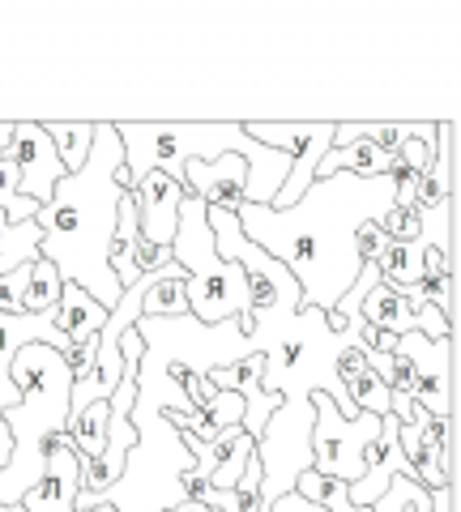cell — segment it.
Here are the masks:
<instances>
[{"label":"cell","mask_w":461,"mask_h":512,"mask_svg":"<svg viewBox=\"0 0 461 512\" xmlns=\"http://www.w3.org/2000/svg\"><path fill=\"white\" fill-rule=\"evenodd\" d=\"M393 210V175H329L312 180V188L299 197L291 210H269V205H240L244 239H252L265 256L286 265V274L299 282L304 308L333 312L342 295L359 278L355 235L363 222H380Z\"/></svg>","instance_id":"obj_1"},{"label":"cell","mask_w":461,"mask_h":512,"mask_svg":"<svg viewBox=\"0 0 461 512\" xmlns=\"http://www.w3.org/2000/svg\"><path fill=\"white\" fill-rule=\"evenodd\" d=\"M124 150L116 137V120H94V146L86 167L56 184L52 201L39 205L35 227L43 231L39 256L56 265L60 282H73L111 312L124 295L107 265L111 239H116V205L129 188L120 184Z\"/></svg>","instance_id":"obj_2"},{"label":"cell","mask_w":461,"mask_h":512,"mask_svg":"<svg viewBox=\"0 0 461 512\" xmlns=\"http://www.w3.org/2000/svg\"><path fill=\"white\" fill-rule=\"evenodd\" d=\"M120 150H124V180L129 192L146 180L150 171H163L180 180L184 163H218V158H244L248 163V205H274L278 188L291 171V158L261 146L244 133V124L222 120V124H146V120H124L116 124Z\"/></svg>","instance_id":"obj_3"},{"label":"cell","mask_w":461,"mask_h":512,"mask_svg":"<svg viewBox=\"0 0 461 512\" xmlns=\"http://www.w3.org/2000/svg\"><path fill=\"white\" fill-rule=\"evenodd\" d=\"M359 333V316L342 333H333L325 325V312L316 308H286L274 303L265 312H252V350L265 359L261 389L278 393L286 406H308L312 393H329L333 406L342 410V419H355V406L346 397L333 363Z\"/></svg>","instance_id":"obj_4"},{"label":"cell","mask_w":461,"mask_h":512,"mask_svg":"<svg viewBox=\"0 0 461 512\" xmlns=\"http://www.w3.org/2000/svg\"><path fill=\"white\" fill-rule=\"evenodd\" d=\"M9 380L18 389V406L5 410L13 457L0 470V508H18L22 495L39 487L43 444L69 427V393H73L65 355L52 346H22L9 367Z\"/></svg>","instance_id":"obj_5"},{"label":"cell","mask_w":461,"mask_h":512,"mask_svg":"<svg viewBox=\"0 0 461 512\" xmlns=\"http://www.w3.org/2000/svg\"><path fill=\"white\" fill-rule=\"evenodd\" d=\"M171 261L184 269V299L193 320L222 325V320H240L248 312V274L218 256L210 222H205V201L197 197H184L180 205V222L171 235Z\"/></svg>","instance_id":"obj_6"},{"label":"cell","mask_w":461,"mask_h":512,"mask_svg":"<svg viewBox=\"0 0 461 512\" xmlns=\"http://www.w3.org/2000/svg\"><path fill=\"white\" fill-rule=\"evenodd\" d=\"M312 470L333 483H359L372 466V444L380 440V414L359 410L342 419L329 393H312Z\"/></svg>","instance_id":"obj_7"},{"label":"cell","mask_w":461,"mask_h":512,"mask_svg":"<svg viewBox=\"0 0 461 512\" xmlns=\"http://www.w3.org/2000/svg\"><path fill=\"white\" fill-rule=\"evenodd\" d=\"M244 133L252 141H261V146L291 158V171H286L278 197L269 205V210H291V205L312 188L316 163H321L333 146V120H325V124H274L269 120V124H244Z\"/></svg>","instance_id":"obj_8"},{"label":"cell","mask_w":461,"mask_h":512,"mask_svg":"<svg viewBox=\"0 0 461 512\" xmlns=\"http://www.w3.org/2000/svg\"><path fill=\"white\" fill-rule=\"evenodd\" d=\"M457 338H423V333H402L393 346L397 359H406L410 367V397L419 402L427 419H453L457 414V359H453Z\"/></svg>","instance_id":"obj_9"},{"label":"cell","mask_w":461,"mask_h":512,"mask_svg":"<svg viewBox=\"0 0 461 512\" xmlns=\"http://www.w3.org/2000/svg\"><path fill=\"white\" fill-rule=\"evenodd\" d=\"M0 158H9V167L18 171L22 197H30L35 205L52 201L56 184L65 180V167H60V158H56L52 141H47V133H43L39 120H18V124H13L9 150L0 154Z\"/></svg>","instance_id":"obj_10"},{"label":"cell","mask_w":461,"mask_h":512,"mask_svg":"<svg viewBox=\"0 0 461 512\" xmlns=\"http://www.w3.org/2000/svg\"><path fill=\"white\" fill-rule=\"evenodd\" d=\"M359 320L363 325H372L380 333H393V338H402V333H423V338H457L449 329V320H444L432 303L423 299H410V295H397L393 286L376 282L368 299L359 303Z\"/></svg>","instance_id":"obj_11"},{"label":"cell","mask_w":461,"mask_h":512,"mask_svg":"<svg viewBox=\"0 0 461 512\" xmlns=\"http://www.w3.org/2000/svg\"><path fill=\"white\" fill-rule=\"evenodd\" d=\"M77 495H82V457L60 431L43 444V478L22 495V512H77Z\"/></svg>","instance_id":"obj_12"},{"label":"cell","mask_w":461,"mask_h":512,"mask_svg":"<svg viewBox=\"0 0 461 512\" xmlns=\"http://www.w3.org/2000/svg\"><path fill=\"white\" fill-rule=\"evenodd\" d=\"M261 376H265V359L261 355H248V359H240V363H231V367H214L210 380L218 393H240L244 397V436L257 444L261 440V431H265V423L274 419V410L282 406V397L278 393H265L261 389Z\"/></svg>","instance_id":"obj_13"},{"label":"cell","mask_w":461,"mask_h":512,"mask_svg":"<svg viewBox=\"0 0 461 512\" xmlns=\"http://www.w3.org/2000/svg\"><path fill=\"white\" fill-rule=\"evenodd\" d=\"M180 184L188 197L205 201V210H240L248 197V163L244 158H218V163H184Z\"/></svg>","instance_id":"obj_14"},{"label":"cell","mask_w":461,"mask_h":512,"mask_svg":"<svg viewBox=\"0 0 461 512\" xmlns=\"http://www.w3.org/2000/svg\"><path fill=\"white\" fill-rule=\"evenodd\" d=\"M184 197H188V192H184L180 180H171V175H163V171H150L146 180L133 188L141 239H150V244H171V235H176V222H180Z\"/></svg>","instance_id":"obj_15"},{"label":"cell","mask_w":461,"mask_h":512,"mask_svg":"<svg viewBox=\"0 0 461 512\" xmlns=\"http://www.w3.org/2000/svg\"><path fill=\"white\" fill-rule=\"evenodd\" d=\"M47 316H52V325L60 329V338H65L69 346L99 338V329L107 325V312L82 291V286H73V282L60 286V303Z\"/></svg>","instance_id":"obj_16"},{"label":"cell","mask_w":461,"mask_h":512,"mask_svg":"<svg viewBox=\"0 0 461 512\" xmlns=\"http://www.w3.org/2000/svg\"><path fill=\"white\" fill-rule=\"evenodd\" d=\"M376 274L385 286H393L397 295H410L415 286H423V244L419 239H410V244L389 239V248L380 252V261H376Z\"/></svg>","instance_id":"obj_17"},{"label":"cell","mask_w":461,"mask_h":512,"mask_svg":"<svg viewBox=\"0 0 461 512\" xmlns=\"http://www.w3.org/2000/svg\"><path fill=\"white\" fill-rule=\"evenodd\" d=\"M43 133H47V141H52L65 175H77L86 167L90 146H94V120H47Z\"/></svg>","instance_id":"obj_18"},{"label":"cell","mask_w":461,"mask_h":512,"mask_svg":"<svg viewBox=\"0 0 461 512\" xmlns=\"http://www.w3.org/2000/svg\"><path fill=\"white\" fill-rule=\"evenodd\" d=\"M39 244H43V231L30 222H9L0 214V278L13 274V269H26L39 261Z\"/></svg>","instance_id":"obj_19"},{"label":"cell","mask_w":461,"mask_h":512,"mask_svg":"<svg viewBox=\"0 0 461 512\" xmlns=\"http://www.w3.org/2000/svg\"><path fill=\"white\" fill-rule=\"evenodd\" d=\"M107 423H111V406H107V402H90V406H82V410L69 414L65 436L73 440V448H77V457H82V461H94V457L103 453V444H107Z\"/></svg>","instance_id":"obj_20"},{"label":"cell","mask_w":461,"mask_h":512,"mask_svg":"<svg viewBox=\"0 0 461 512\" xmlns=\"http://www.w3.org/2000/svg\"><path fill=\"white\" fill-rule=\"evenodd\" d=\"M60 274H56V265L52 261H39L35 265H26V291H22V308L26 316H47L60 303Z\"/></svg>","instance_id":"obj_21"},{"label":"cell","mask_w":461,"mask_h":512,"mask_svg":"<svg viewBox=\"0 0 461 512\" xmlns=\"http://www.w3.org/2000/svg\"><path fill=\"white\" fill-rule=\"evenodd\" d=\"M141 316H188V299H184V269L171 261L163 269V278H158L146 299H141Z\"/></svg>","instance_id":"obj_22"},{"label":"cell","mask_w":461,"mask_h":512,"mask_svg":"<svg viewBox=\"0 0 461 512\" xmlns=\"http://www.w3.org/2000/svg\"><path fill=\"white\" fill-rule=\"evenodd\" d=\"M295 495L299 500H308V504H316V508H325V512H359L351 500H346V483H333V478L316 474V470L299 474Z\"/></svg>","instance_id":"obj_23"},{"label":"cell","mask_w":461,"mask_h":512,"mask_svg":"<svg viewBox=\"0 0 461 512\" xmlns=\"http://www.w3.org/2000/svg\"><path fill=\"white\" fill-rule=\"evenodd\" d=\"M248 461H252V440L240 436V440H235V453L210 474V483H205V487H210V491H231L235 483H240V474L248 470Z\"/></svg>","instance_id":"obj_24"},{"label":"cell","mask_w":461,"mask_h":512,"mask_svg":"<svg viewBox=\"0 0 461 512\" xmlns=\"http://www.w3.org/2000/svg\"><path fill=\"white\" fill-rule=\"evenodd\" d=\"M385 248H389L385 227H380V222H363L359 235H355V256H359V265H376Z\"/></svg>","instance_id":"obj_25"},{"label":"cell","mask_w":461,"mask_h":512,"mask_svg":"<svg viewBox=\"0 0 461 512\" xmlns=\"http://www.w3.org/2000/svg\"><path fill=\"white\" fill-rule=\"evenodd\" d=\"M22 291H26V269H13V274L0 278V316H26Z\"/></svg>","instance_id":"obj_26"},{"label":"cell","mask_w":461,"mask_h":512,"mask_svg":"<svg viewBox=\"0 0 461 512\" xmlns=\"http://www.w3.org/2000/svg\"><path fill=\"white\" fill-rule=\"evenodd\" d=\"M389 414L397 419V427H423L427 423V414L419 410L415 397H406V393H389Z\"/></svg>","instance_id":"obj_27"},{"label":"cell","mask_w":461,"mask_h":512,"mask_svg":"<svg viewBox=\"0 0 461 512\" xmlns=\"http://www.w3.org/2000/svg\"><path fill=\"white\" fill-rule=\"evenodd\" d=\"M9 457H13V436H9V427H5V419H0V470L9 466Z\"/></svg>","instance_id":"obj_28"},{"label":"cell","mask_w":461,"mask_h":512,"mask_svg":"<svg viewBox=\"0 0 461 512\" xmlns=\"http://www.w3.org/2000/svg\"><path fill=\"white\" fill-rule=\"evenodd\" d=\"M9 137H13V120H0V154L9 150Z\"/></svg>","instance_id":"obj_29"},{"label":"cell","mask_w":461,"mask_h":512,"mask_svg":"<svg viewBox=\"0 0 461 512\" xmlns=\"http://www.w3.org/2000/svg\"><path fill=\"white\" fill-rule=\"evenodd\" d=\"M171 512H210V508H205V504H197V500H184V504H176Z\"/></svg>","instance_id":"obj_30"},{"label":"cell","mask_w":461,"mask_h":512,"mask_svg":"<svg viewBox=\"0 0 461 512\" xmlns=\"http://www.w3.org/2000/svg\"><path fill=\"white\" fill-rule=\"evenodd\" d=\"M402 512H415V504H410V508H402Z\"/></svg>","instance_id":"obj_31"}]
</instances>
